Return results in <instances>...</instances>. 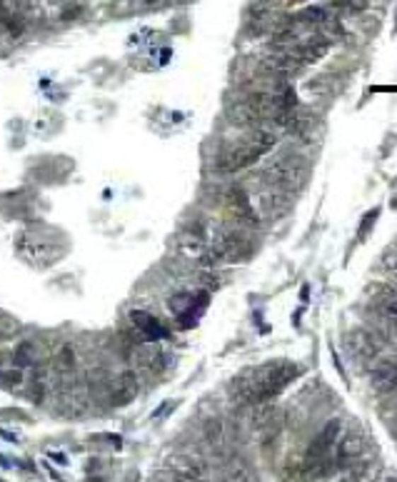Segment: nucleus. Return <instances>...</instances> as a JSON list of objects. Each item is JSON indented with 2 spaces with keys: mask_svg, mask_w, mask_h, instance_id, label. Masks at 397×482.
Returning <instances> with one entry per match:
<instances>
[{
  "mask_svg": "<svg viewBox=\"0 0 397 482\" xmlns=\"http://www.w3.org/2000/svg\"><path fill=\"white\" fill-rule=\"evenodd\" d=\"M275 148V135L265 127H258L253 130L248 140L238 143L235 148H228L217 155V173H238V170H248L253 168L258 160H263L265 155Z\"/></svg>",
  "mask_w": 397,
  "mask_h": 482,
  "instance_id": "nucleus-1",
  "label": "nucleus"
},
{
  "mask_svg": "<svg viewBox=\"0 0 397 482\" xmlns=\"http://www.w3.org/2000/svg\"><path fill=\"white\" fill-rule=\"evenodd\" d=\"M340 437H343V420L335 418V420H330V423L325 425L318 435H315V440L310 442V447H307V452H305V470L310 472L320 460H323V457H328L330 452L335 450V445L340 442Z\"/></svg>",
  "mask_w": 397,
  "mask_h": 482,
  "instance_id": "nucleus-2",
  "label": "nucleus"
},
{
  "mask_svg": "<svg viewBox=\"0 0 397 482\" xmlns=\"http://www.w3.org/2000/svg\"><path fill=\"white\" fill-rule=\"evenodd\" d=\"M168 472L175 482H207L210 470L207 465L195 455H175L168 462Z\"/></svg>",
  "mask_w": 397,
  "mask_h": 482,
  "instance_id": "nucleus-3",
  "label": "nucleus"
},
{
  "mask_svg": "<svg viewBox=\"0 0 397 482\" xmlns=\"http://www.w3.org/2000/svg\"><path fill=\"white\" fill-rule=\"evenodd\" d=\"M372 390L380 395H390L397 390V357L395 360H382L372 370Z\"/></svg>",
  "mask_w": 397,
  "mask_h": 482,
  "instance_id": "nucleus-4",
  "label": "nucleus"
},
{
  "mask_svg": "<svg viewBox=\"0 0 397 482\" xmlns=\"http://www.w3.org/2000/svg\"><path fill=\"white\" fill-rule=\"evenodd\" d=\"M228 202L235 212H238L240 223H248V225H258V212H255V205L250 202L248 193L243 190L240 185H233L228 190Z\"/></svg>",
  "mask_w": 397,
  "mask_h": 482,
  "instance_id": "nucleus-5",
  "label": "nucleus"
},
{
  "mask_svg": "<svg viewBox=\"0 0 397 482\" xmlns=\"http://www.w3.org/2000/svg\"><path fill=\"white\" fill-rule=\"evenodd\" d=\"M375 308L377 313H380V318L397 330V287L395 285H382L380 290H377Z\"/></svg>",
  "mask_w": 397,
  "mask_h": 482,
  "instance_id": "nucleus-6",
  "label": "nucleus"
},
{
  "mask_svg": "<svg viewBox=\"0 0 397 482\" xmlns=\"http://www.w3.org/2000/svg\"><path fill=\"white\" fill-rule=\"evenodd\" d=\"M130 318H132V325L140 330V335H143L145 340H165V338H168V330H165L163 325L153 318V315L135 310Z\"/></svg>",
  "mask_w": 397,
  "mask_h": 482,
  "instance_id": "nucleus-7",
  "label": "nucleus"
},
{
  "mask_svg": "<svg viewBox=\"0 0 397 482\" xmlns=\"http://www.w3.org/2000/svg\"><path fill=\"white\" fill-rule=\"evenodd\" d=\"M377 215H380V210L375 207V210H370L365 217H362V233H360V235H367V233H370V228H372V223L377 220Z\"/></svg>",
  "mask_w": 397,
  "mask_h": 482,
  "instance_id": "nucleus-8",
  "label": "nucleus"
},
{
  "mask_svg": "<svg viewBox=\"0 0 397 482\" xmlns=\"http://www.w3.org/2000/svg\"><path fill=\"white\" fill-rule=\"evenodd\" d=\"M382 482H397V480H392V477H390V480H382Z\"/></svg>",
  "mask_w": 397,
  "mask_h": 482,
  "instance_id": "nucleus-9",
  "label": "nucleus"
},
{
  "mask_svg": "<svg viewBox=\"0 0 397 482\" xmlns=\"http://www.w3.org/2000/svg\"><path fill=\"white\" fill-rule=\"evenodd\" d=\"M88 482H103V480H88Z\"/></svg>",
  "mask_w": 397,
  "mask_h": 482,
  "instance_id": "nucleus-10",
  "label": "nucleus"
},
{
  "mask_svg": "<svg viewBox=\"0 0 397 482\" xmlns=\"http://www.w3.org/2000/svg\"><path fill=\"white\" fill-rule=\"evenodd\" d=\"M0 482H3V480H0Z\"/></svg>",
  "mask_w": 397,
  "mask_h": 482,
  "instance_id": "nucleus-11",
  "label": "nucleus"
}]
</instances>
